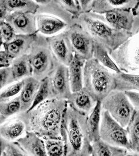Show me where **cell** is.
I'll return each mask as SVG.
<instances>
[{"label":"cell","mask_w":139,"mask_h":156,"mask_svg":"<svg viewBox=\"0 0 139 156\" xmlns=\"http://www.w3.org/2000/svg\"><path fill=\"white\" fill-rule=\"evenodd\" d=\"M67 104V100L51 99L16 116L24 122L27 131L43 140H62V124Z\"/></svg>","instance_id":"6da1fadb"},{"label":"cell","mask_w":139,"mask_h":156,"mask_svg":"<svg viewBox=\"0 0 139 156\" xmlns=\"http://www.w3.org/2000/svg\"><path fill=\"white\" fill-rule=\"evenodd\" d=\"M87 116L81 114L67 104L62 124V140L65 156H91L92 143L87 127Z\"/></svg>","instance_id":"7a4b0ae2"},{"label":"cell","mask_w":139,"mask_h":156,"mask_svg":"<svg viewBox=\"0 0 139 156\" xmlns=\"http://www.w3.org/2000/svg\"><path fill=\"white\" fill-rule=\"evenodd\" d=\"M75 23L85 30L94 41L103 46L110 55L132 36L131 32L116 29L110 26L103 15L91 12L80 14L75 20Z\"/></svg>","instance_id":"3957f363"},{"label":"cell","mask_w":139,"mask_h":156,"mask_svg":"<svg viewBox=\"0 0 139 156\" xmlns=\"http://www.w3.org/2000/svg\"><path fill=\"white\" fill-rule=\"evenodd\" d=\"M114 73L93 58L86 60L84 67V88L95 101L101 102L116 88Z\"/></svg>","instance_id":"277c9868"},{"label":"cell","mask_w":139,"mask_h":156,"mask_svg":"<svg viewBox=\"0 0 139 156\" xmlns=\"http://www.w3.org/2000/svg\"><path fill=\"white\" fill-rule=\"evenodd\" d=\"M27 56L32 76L40 81L50 75L57 61L51 50L47 37L39 33H37Z\"/></svg>","instance_id":"5b68a950"},{"label":"cell","mask_w":139,"mask_h":156,"mask_svg":"<svg viewBox=\"0 0 139 156\" xmlns=\"http://www.w3.org/2000/svg\"><path fill=\"white\" fill-rule=\"evenodd\" d=\"M101 104L102 109L107 111L122 127L127 128L135 109L124 92L114 89Z\"/></svg>","instance_id":"8992f818"},{"label":"cell","mask_w":139,"mask_h":156,"mask_svg":"<svg viewBox=\"0 0 139 156\" xmlns=\"http://www.w3.org/2000/svg\"><path fill=\"white\" fill-rule=\"evenodd\" d=\"M110 55L121 72L139 74V33L132 35Z\"/></svg>","instance_id":"52a82bcc"},{"label":"cell","mask_w":139,"mask_h":156,"mask_svg":"<svg viewBox=\"0 0 139 156\" xmlns=\"http://www.w3.org/2000/svg\"><path fill=\"white\" fill-rule=\"evenodd\" d=\"M100 139L114 146L131 150L127 129L114 119L109 113L102 109L100 127Z\"/></svg>","instance_id":"ba28073f"},{"label":"cell","mask_w":139,"mask_h":156,"mask_svg":"<svg viewBox=\"0 0 139 156\" xmlns=\"http://www.w3.org/2000/svg\"><path fill=\"white\" fill-rule=\"evenodd\" d=\"M66 31L75 55L86 61L93 58L94 41L85 30L74 23Z\"/></svg>","instance_id":"9c48e42d"},{"label":"cell","mask_w":139,"mask_h":156,"mask_svg":"<svg viewBox=\"0 0 139 156\" xmlns=\"http://www.w3.org/2000/svg\"><path fill=\"white\" fill-rule=\"evenodd\" d=\"M49 78L51 92V99L67 100L72 94L68 67L57 61Z\"/></svg>","instance_id":"30bf717a"},{"label":"cell","mask_w":139,"mask_h":156,"mask_svg":"<svg viewBox=\"0 0 139 156\" xmlns=\"http://www.w3.org/2000/svg\"><path fill=\"white\" fill-rule=\"evenodd\" d=\"M47 40L56 60L68 67L73 59L74 53L66 30L56 35L47 37Z\"/></svg>","instance_id":"8fae6325"},{"label":"cell","mask_w":139,"mask_h":156,"mask_svg":"<svg viewBox=\"0 0 139 156\" xmlns=\"http://www.w3.org/2000/svg\"><path fill=\"white\" fill-rule=\"evenodd\" d=\"M5 21L9 23L16 34L34 35L37 33L36 14L14 12Z\"/></svg>","instance_id":"7c38bea8"},{"label":"cell","mask_w":139,"mask_h":156,"mask_svg":"<svg viewBox=\"0 0 139 156\" xmlns=\"http://www.w3.org/2000/svg\"><path fill=\"white\" fill-rule=\"evenodd\" d=\"M37 33L50 37L67 29L70 26L63 20L47 14H36Z\"/></svg>","instance_id":"4fadbf2b"},{"label":"cell","mask_w":139,"mask_h":156,"mask_svg":"<svg viewBox=\"0 0 139 156\" xmlns=\"http://www.w3.org/2000/svg\"><path fill=\"white\" fill-rule=\"evenodd\" d=\"M67 101V104L73 109L87 117L97 104V101L84 88L79 91L72 93Z\"/></svg>","instance_id":"5bb4252c"},{"label":"cell","mask_w":139,"mask_h":156,"mask_svg":"<svg viewBox=\"0 0 139 156\" xmlns=\"http://www.w3.org/2000/svg\"><path fill=\"white\" fill-rule=\"evenodd\" d=\"M36 34L34 35H19L11 41L4 43L3 50L13 60L27 55L36 39Z\"/></svg>","instance_id":"9a60e30c"},{"label":"cell","mask_w":139,"mask_h":156,"mask_svg":"<svg viewBox=\"0 0 139 156\" xmlns=\"http://www.w3.org/2000/svg\"><path fill=\"white\" fill-rule=\"evenodd\" d=\"M39 7L36 14H47L59 18L69 26L75 23L74 18L64 9L59 0H35Z\"/></svg>","instance_id":"2e32d148"},{"label":"cell","mask_w":139,"mask_h":156,"mask_svg":"<svg viewBox=\"0 0 139 156\" xmlns=\"http://www.w3.org/2000/svg\"><path fill=\"white\" fill-rule=\"evenodd\" d=\"M15 143L29 156H47L44 140L32 132L26 131Z\"/></svg>","instance_id":"e0dca14e"},{"label":"cell","mask_w":139,"mask_h":156,"mask_svg":"<svg viewBox=\"0 0 139 156\" xmlns=\"http://www.w3.org/2000/svg\"><path fill=\"white\" fill-rule=\"evenodd\" d=\"M132 10H113L106 13L103 16L106 22L112 27L131 32L134 19Z\"/></svg>","instance_id":"ac0fdd59"},{"label":"cell","mask_w":139,"mask_h":156,"mask_svg":"<svg viewBox=\"0 0 139 156\" xmlns=\"http://www.w3.org/2000/svg\"><path fill=\"white\" fill-rule=\"evenodd\" d=\"M137 2V0H93L90 12L104 15L118 9L132 10Z\"/></svg>","instance_id":"d6986e66"},{"label":"cell","mask_w":139,"mask_h":156,"mask_svg":"<svg viewBox=\"0 0 139 156\" xmlns=\"http://www.w3.org/2000/svg\"><path fill=\"white\" fill-rule=\"evenodd\" d=\"M26 131L25 124L16 116L0 126V138L7 142L13 143L23 136Z\"/></svg>","instance_id":"ffe728a7"},{"label":"cell","mask_w":139,"mask_h":156,"mask_svg":"<svg viewBox=\"0 0 139 156\" xmlns=\"http://www.w3.org/2000/svg\"><path fill=\"white\" fill-rule=\"evenodd\" d=\"M23 86L20 94L21 112L28 111L31 107L40 85V80L30 76L22 80Z\"/></svg>","instance_id":"44dd1931"},{"label":"cell","mask_w":139,"mask_h":156,"mask_svg":"<svg viewBox=\"0 0 139 156\" xmlns=\"http://www.w3.org/2000/svg\"><path fill=\"white\" fill-rule=\"evenodd\" d=\"M85 62V60L74 55L73 60L68 66L70 84L72 93L79 91L84 88L83 75Z\"/></svg>","instance_id":"7402d4cb"},{"label":"cell","mask_w":139,"mask_h":156,"mask_svg":"<svg viewBox=\"0 0 139 156\" xmlns=\"http://www.w3.org/2000/svg\"><path fill=\"white\" fill-rule=\"evenodd\" d=\"M10 68L15 82L32 76L31 65L27 55L14 59Z\"/></svg>","instance_id":"603a6c76"},{"label":"cell","mask_w":139,"mask_h":156,"mask_svg":"<svg viewBox=\"0 0 139 156\" xmlns=\"http://www.w3.org/2000/svg\"><path fill=\"white\" fill-rule=\"evenodd\" d=\"M114 78L116 90L139 92V74H129L121 72L114 73Z\"/></svg>","instance_id":"cb8c5ba5"},{"label":"cell","mask_w":139,"mask_h":156,"mask_svg":"<svg viewBox=\"0 0 139 156\" xmlns=\"http://www.w3.org/2000/svg\"><path fill=\"white\" fill-rule=\"evenodd\" d=\"M101 104L97 101V104L87 118V127L91 143L99 140L100 127L101 119Z\"/></svg>","instance_id":"d4e9b609"},{"label":"cell","mask_w":139,"mask_h":156,"mask_svg":"<svg viewBox=\"0 0 139 156\" xmlns=\"http://www.w3.org/2000/svg\"><path fill=\"white\" fill-rule=\"evenodd\" d=\"M128 150L114 146L100 138L92 143V156H124Z\"/></svg>","instance_id":"484cf974"},{"label":"cell","mask_w":139,"mask_h":156,"mask_svg":"<svg viewBox=\"0 0 139 156\" xmlns=\"http://www.w3.org/2000/svg\"><path fill=\"white\" fill-rule=\"evenodd\" d=\"M93 58L96 59L101 65L113 72L117 73L121 72L106 49L96 41L94 43Z\"/></svg>","instance_id":"4316f807"},{"label":"cell","mask_w":139,"mask_h":156,"mask_svg":"<svg viewBox=\"0 0 139 156\" xmlns=\"http://www.w3.org/2000/svg\"><path fill=\"white\" fill-rule=\"evenodd\" d=\"M4 3L11 13L19 12L36 14L39 7L32 0H4Z\"/></svg>","instance_id":"83f0119b"},{"label":"cell","mask_w":139,"mask_h":156,"mask_svg":"<svg viewBox=\"0 0 139 156\" xmlns=\"http://www.w3.org/2000/svg\"><path fill=\"white\" fill-rule=\"evenodd\" d=\"M126 129L131 150L137 151L139 148V111L135 110Z\"/></svg>","instance_id":"f1b7e54d"},{"label":"cell","mask_w":139,"mask_h":156,"mask_svg":"<svg viewBox=\"0 0 139 156\" xmlns=\"http://www.w3.org/2000/svg\"><path fill=\"white\" fill-rule=\"evenodd\" d=\"M51 92L50 87V79L49 76L42 79L40 82V87L36 94L33 103L28 111H31L38 107L47 100L51 99Z\"/></svg>","instance_id":"f546056e"},{"label":"cell","mask_w":139,"mask_h":156,"mask_svg":"<svg viewBox=\"0 0 139 156\" xmlns=\"http://www.w3.org/2000/svg\"><path fill=\"white\" fill-rule=\"evenodd\" d=\"M21 109L19 95L9 101L0 102V113L7 119L20 114Z\"/></svg>","instance_id":"4dcf8cb0"},{"label":"cell","mask_w":139,"mask_h":156,"mask_svg":"<svg viewBox=\"0 0 139 156\" xmlns=\"http://www.w3.org/2000/svg\"><path fill=\"white\" fill-rule=\"evenodd\" d=\"M44 140L47 156H65V144L63 140L46 139Z\"/></svg>","instance_id":"1f68e13d"},{"label":"cell","mask_w":139,"mask_h":156,"mask_svg":"<svg viewBox=\"0 0 139 156\" xmlns=\"http://www.w3.org/2000/svg\"><path fill=\"white\" fill-rule=\"evenodd\" d=\"M23 86V81L14 82L0 92V102L11 100L20 95Z\"/></svg>","instance_id":"d6a6232c"},{"label":"cell","mask_w":139,"mask_h":156,"mask_svg":"<svg viewBox=\"0 0 139 156\" xmlns=\"http://www.w3.org/2000/svg\"><path fill=\"white\" fill-rule=\"evenodd\" d=\"M59 1L64 9L71 14L74 19H77L82 14L79 0H59Z\"/></svg>","instance_id":"836d02e7"},{"label":"cell","mask_w":139,"mask_h":156,"mask_svg":"<svg viewBox=\"0 0 139 156\" xmlns=\"http://www.w3.org/2000/svg\"><path fill=\"white\" fill-rule=\"evenodd\" d=\"M0 32L4 43L11 41L17 35L12 27L6 21L0 22Z\"/></svg>","instance_id":"e575fe53"},{"label":"cell","mask_w":139,"mask_h":156,"mask_svg":"<svg viewBox=\"0 0 139 156\" xmlns=\"http://www.w3.org/2000/svg\"><path fill=\"white\" fill-rule=\"evenodd\" d=\"M15 82L10 68L0 69V92L11 84Z\"/></svg>","instance_id":"d590c367"},{"label":"cell","mask_w":139,"mask_h":156,"mask_svg":"<svg viewBox=\"0 0 139 156\" xmlns=\"http://www.w3.org/2000/svg\"><path fill=\"white\" fill-rule=\"evenodd\" d=\"M2 156H29L15 143L7 142Z\"/></svg>","instance_id":"8d00e7d4"},{"label":"cell","mask_w":139,"mask_h":156,"mask_svg":"<svg viewBox=\"0 0 139 156\" xmlns=\"http://www.w3.org/2000/svg\"><path fill=\"white\" fill-rule=\"evenodd\" d=\"M12 61L13 59L4 50H0V69L10 68Z\"/></svg>","instance_id":"74e56055"},{"label":"cell","mask_w":139,"mask_h":156,"mask_svg":"<svg viewBox=\"0 0 139 156\" xmlns=\"http://www.w3.org/2000/svg\"><path fill=\"white\" fill-rule=\"evenodd\" d=\"M135 110L139 111V92L136 91L124 92Z\"/></svg>","instance_id":"f35d334b"},{"label":"cell","mask_w":139,"mask_h":156,"mask_svg":"<svg viewBox=\"0 0 139 156\" xmlns=\"http://www.w3.org/2000/svg\"><path fill=\"white\" fill-rule=\"evenodd\" d=\"M10 13L5 5L4 0H0V22L5 21Z\"/></svg>","instance_id":"ab89813d"},{"label":"cell","mask_w":139,"mask_h":156,"mask_svg":"<svg viewBox=\"0 0 139 156\" xmlns=\"http://www.w3.org/2000/svg\"><path fill=\"white\" fill-rule=\"evenodd\" d=\"M82 13L90 12L93 0H79Z\"/></svg>","instance_id":"60d3db41"},{"label":"cell","mask_w":139,"mask_h":156,"mask_svg":"<svg viewBox=\"0 0 139 156\" xmlns=\"http://www.w3.org/2000/svg\"><path fill=\"white\" fill-rule=\"evenodd\" d=\"M7 143V142L6 141H5L3 139L0 138V156H2L4 150L5 148Z\"/></svg>","instance_id":"b9f144b4"},{"label":"cell","mask_w":139,"mask_h":156,"mask_svg":"<svg viewBox=\"0 0 139 156\" xmlns=\"http://www.w3.org/2000/svg\"><path fill=\"white\" fill-rule=\"evenodd\" d=\"M132 11H133V16L139 17V1H138V2L136 4V5L132 10Z\"/></svg>","instance_id":"7bdbcfd3"},{"label":"cell","mask_w":139,"mask_h":156,"mask_svg":"<svg viewBox=\"0 0 139 156\" xmlns=\"http://www.w3.org/2000/svg\"><path fill=\"white\" fill-rule=\"evenodd\" d=\"M124 156H139V153L138 151H135L133 150H128L127 152Z\"/></svg>","instance_id":"ee69618b"},{"label":"cell","mask_w":139,"mask_h":156,"mask_svg":"<svg viewBox=\"0 0 139 156\" xmlns=\"http://www.w3.org/2000/svg\"><path fill=\"white\" fill-rule=\"evenodd\" d=\"M7 119L2 115V114L0 113V126H1L2 124H4Z\"/></svg>","instance_id":"f6af8a7d"},{"label":"cell","mask_w":139,"mask_h":156,"mask_svg":"<svg viewBox=\"0 0 139 156\" xmlns=\"http://www.w3.org/2000/svg\"><path fill=\"white\" fill-rule=\"evenodd\" d=\"M3 44H4V41L2 38L1 34V32H0V50H1L3 49Z\"/></svg>","instance_id":"bcb514c9"},{"label":"cell","mask_w":139,"mask_h":156,"mask_svg":"<svg viewBox=\"0 0 139 156\" xmlns=\"http://www.w3.org/2000/svg\"><path fill=\"white\" fill-rule=\"evenodd\" d=\"M137 151H138V152H139V149H138V150H137Z\"/></svg>","instance_id":"7dc6e473"},{"label":"cell","mask_w":139,"mask_h":156,"mask_svg":"<svg viewBox=\"0 0 139 156\" xmlns=\"http://www.w3.org/2000/svg\"></svg>","instance_id":"c3c4849f"}]
</instances>
